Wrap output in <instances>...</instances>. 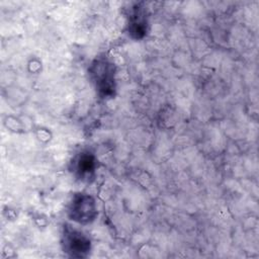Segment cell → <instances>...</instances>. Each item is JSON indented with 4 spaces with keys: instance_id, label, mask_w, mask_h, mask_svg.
I'll return each mask as SVG.
<instances>
[{
    "instance_id": "obj_3",
    "label": "cell",
    "mask_w": 259,
    "mask_h": 259,
    "mask_svg": "<svg viewBox=\"0 0 259 259\" xmlns=\"http://www.w3.org/2000/svg\"><path fill=\"white\" fill-rule=\"evenodd\" d=\"M64 250L72 256L83 257L84 254L90 249V242L81 232L66 228L64 233Z\"/></svg>"
},
{
    "instance_id": "obj_4",
    "label": "cell",
    "mask_w": 259,
    "mask_h": 259,
    "mask_svg": "<svg viewBox=\"0 0 259 259\" xmlns=\"http://www.w3.org/2000/svg\"><path fill=\"white\" fill-rule=\"evenodd\" d=\"M94 158L91 155H89V153H82L77 159L76 169L79 172V174L82 175L83 177L90 176V174L94 170Z\"/></svg>"
},
{
    "instance_id": "obj_2",
    "label": "cell",
    "mask_w": 259,
    "mask_h": 259,
    "mask_svg": "<svg viewBox=\"0 0 259 259\" xmlns=\"http://www.w3.org/2000/svg\"><path fill=\"white\" fill-rule=\"evenodd\" d=\"M93 77L97 89L104 95H109L114 90V73L111 64L98 61L93 66Z\"/></svg>"
},
{
    "instance_id": "obj_1",
    "label": "cell",
    "mask_w": 259,
    "mask_h": 259,
    "mask_svg": "<svg viewBox=\"0 0 259 259\" xmlns=\"http://www.w3.org/2000/svg\"><path fill=\"white\" fill-rule=\"evenodd\" d=\"M69 213L71 220L79 224H87L94 220L96 214V204L93 198L87 194L75 195L70 203Z\"/></svg>"
}]
</instances>
